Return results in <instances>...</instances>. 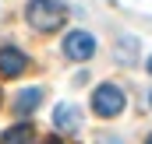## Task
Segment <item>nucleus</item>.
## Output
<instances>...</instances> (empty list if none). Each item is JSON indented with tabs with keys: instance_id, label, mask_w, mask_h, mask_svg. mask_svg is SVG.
Returning a JSON list of instances; mask_svg holds the SVG:
<instances>
[{
	"instance_id": "1",
	"label": "nucleus",
	"mask_w": 152,
	"mask_h": 144,
	"mask_svg": "<svg viewBox=\"0 0 152 144\" xmlns=\"http://www.w3.org/2000/svg\"><path fill=\"white\" fill-rule=\"evenodd\" d=\"M25 21H28L36 32H57V28L67 21V7H64L60 0H28Z\"/></svg>"
},
{
	"instance_id": "2",
	"label": "nucleus",
	"mask_w": 152,
	"mask_h": 144,
	"mask_svg": "<svg viewBox=\"0 0 152 144\" xmlns=\"http://www.w3.org/2000/svg\"><path fill=\"white\" fill-rule=\"evenodd\" d=\"M124 91L117 88V84H99L96 91H92V112L96 116H103V120H113L124 112Z\"/></svg>"
},
{
	"instance_id": "3",
	"label": "nucleus",
	"mask_w": 152,
	"mask_h": 144,
	"mask_svg": "<svg viewBox=\"0 0 152 144\" xmlns=\"http://www.w3.org/2000/svg\"><path fill=\"white\" fill-rule=\"evenodd\" d=\"M92 53H96V39L88 35V32L78 28V32H67V35H64V56H67V60L85 63Z\"/></svg>"
},
{
	"instance_id": "4",
	"label": "nucleus",
	"mask_w": 152,
	"mask_h": 144,
	"mask_svg": "<svg viewBox=\"0 0 152 144\" xmlns=\"http://www.w3.org/2000/svg\"><path fill=\"white\" fill-rule=\"evenodd\" d=\"M53 127H57L60 134H78V127H81V109L71 106V102H60V106L53 109Z\"/></svg>"
},
{
	"instance_id": "5",
	"label": "nucleus",
	"mask_w": 152,
	"mask_h": 144,
	"mask_svg": "<svg viewBox=\"0 0 152 144\" xmlns=\"http://www.w3.org/2000/svg\"><path fill=\"white\" fill-rule=\"evenodd\" d=\"M25 67H28V56L21 49H14V46L0 49V77H18V74H25Z\"/></svg>"
},
{
	"instance_id": "6",
	"label": "nucleus",
	"mask_w": 152,
	"mask_h": 144,
	"mask_svg": "<svg viewBox=\"0 0 152 144\" xmlns=\"http://www.w3.org/2000/svg\"><path fill=\"white\" fill-rule=\"evenodd\" d=\"M0 144H36V130L32 123H14L0 134Z\"/></svg>"
},
{
	"instance_id": "7",
	"label": "nucleus",
	"mask_w": 152,
	"mask_h": 144,
	"mask_svg": "<svg viewBox=\"0 0 152 144\" xmlns=\"http://www.w3.org/2000/svg\"><path fill=\"white\" fill-rule=\"evenodd\" d=\"M39 102H42V88H25V91L14 99V112H18V116H28Z\"/></svg>"
},
{
	"instance_id": "8",
	"label": "nucleus",
	"mask_w": 152,
	"mask_h": 144,
	"mask_svg": "<svg viewBox=\"0 0 152 144\" xmlns=\"http://www.w3.org/2000/svg\"><path fill=\"white\" fill-rule=\"evenodd\" d=\"M96 144H124V141H120V137H99Z\"/></svg>"
},
{
	"instance_id": "9",
	"label": "nucleus",
	"mask_w": 152,
	"mask_h": 144,
	"mask_svg": "<svg viewBox=\"0 0 152 144\" xmlns=\"http://www.w3.org/2000/svg\"><path fill=\"white\" fill-rule=\"evenodd\" d=\"M42 144H64V141H60V137L53 134V137H46V141H42Z\"/></svg>"
},
{
	"instance_id": "10",
	"label": "nucleus",
	"mask_w": 152,
	"mask_h": 144,
	"mask_svg": "<svg viewBox=\"0 0 152 144\" xmlns=\"http://www.w3.org/2000/svg\"><path fill=\"white\" fill-rule=\"evenodd\" d=\"M149 74H152V56H149Z\"/></svg>"
},
{
	"instance_id": "11",
	"label": "nucleus",
	"mask_w": 152,
	"mask_h": 144,
	"mask_svg": "<svg viewBox=\"0 0 152 144\" xmlns=\"http://www.w3.org/2000/svg\"><path fill=\"white\" fill-rule=\"evenodd\" d=\"M145 144H152V134H149V141H145Z\"/></svg>"
}]
</instances>
